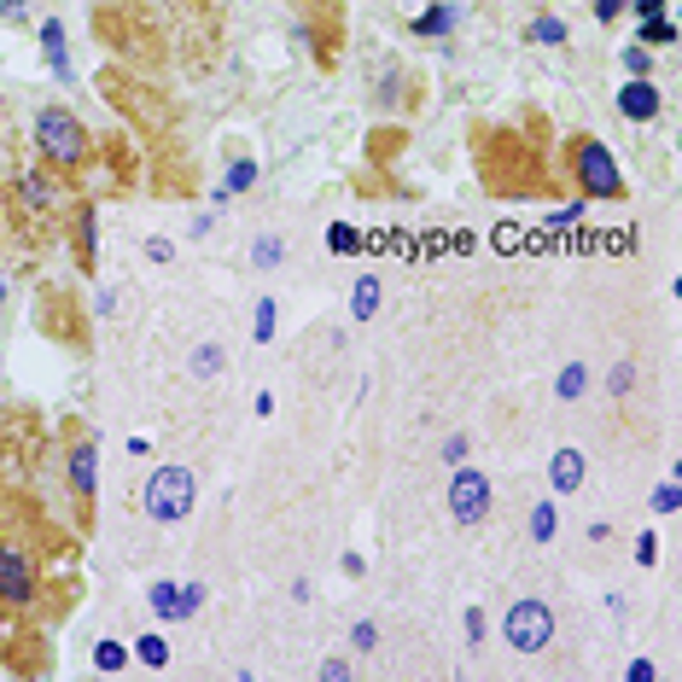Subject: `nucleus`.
<instances>
[{"mask_svg": "<svg viewBox=\"0 0 682 682\" xmlns=\"http://www.w3.org/2000/svg\"><path fill=\"white\" fill-rule=\"evenodd\" d=\"M566 169H572V181H577L584 199H624L619 164H612V152L595 141V134H572L566 141Z\"/></svg>", "mask_w": 682, "mask_h": 682, "instance_id": "f03ea898", "label": "nucleus"}, {"mask_svg": "<svg viewBox=\"0 0 682 682\" xmlns=\"http://www.w3.org/2000/svg\"><path fill=\"white\" fill-rule=\"evenodd\" d=\"M36 152L53 169H82V164H88V152H94V141H88V129H82L76 111L41 106L36 111Z\"/></svg>", "mask_w": 682, "mask_h": 682, "instance_id": "f257e3e1", "label": "nucleus"}, {"mask_svg": "<svg viewBox=\"0 0 682 682\" xmlns=\"http://www.w3.org/2000/svg\"><path fill=\"white\" fill-rule=\"evenodd\" d=\"M350 642H356V654H368V647L380 642V630H373V624H356V630H350Z\"/></svg>", "mask_w": 682, "mask_h": 682, "instance_id": "bb28decb", "label": "nucleus"}, {"mask_svg": "<svg viewBox=\"0 0 682 682\" xmlns=\"http://www.w3.org/2000/svg\"><path fill=\"white\" fill-rule=\"evenodd\" d=\"M275 321H280V310H275V298H263V303H258V327H251V333H258V338H263V345H268V338H275Z\"/></svg>", "mask_w": 682, "mask_h": 682, "instance_id": "aec40b11", "label": "nucleus"}, {"mask_svg": "<svg viewBox=\"0 0 682 682\" xmlns=\"http://www.w3.org/2000/svg\"><path fill=\"white\" fill-rule=\"evenodd\" d=\"M554 531H560V514H554V502H537V507H531V537H537V542H549Z\"/></svg>", "mask_w": 682, "mask_h": 682, "instance_id": "f3484780", "label": "nucleus"}, {"mask_svg": "<svg viewBox=\"0 0 682 682\" xmlns=\"http://www.w3.org/2000/svg\"><path fill=\"white\" fill-rule=\"evenodd\" d=\"M0 19H7V24H24V19H29L24 0H0Z\"/></svg>", "mask_w": 682, "mask_h": 682, "instance_id": "7c9ffc66", "label": "nucleus"}, {"mask_svg": "<svg viewBox=\"0 0 682 682\" xmlns=\"http://www.w3.org/2000/svg\"><path fill=\"white\" fill-rule=\"evenodd\" d=\"M280 258H286V246H280V240H258V251H251V263H263V268H268V263H280Z\"/></svg>", "mask_w": 682, "mask_h": 682, "instance_id": "b1692460", "label": "nucleus"}, {"mask_svg": "<svg viewBox=\"0 0 682 682\" xmlns=\"http://www.w3.org/2000/svg\"><path fill=\"white\" fill-rule=\"evenodd\" d=\"M251 176H258L251 164H234V169H228V193H240V187H251Z\"/></svg>", "mask_w": 682, "mask_h": 682, "instance_id": "cd10ccee", "label": "nucleus"}, {"mask_svg": "<svg viewBox=\"0 0 682 682\" xmlns=\"http://www.w3.org/2000/svg\"><path fill=\"white\" fill-rule=\"evenodd\" d=\"M502 642L514 647V654H542V647L554 642V612H549V601H514V607H507Z\"/></svg>", "mask_w": 682, "mask_h": 682, "instance_id": "39448f33", "label": "nucleus"}, {"mask_svg": "<svg viewBox=\"0 0 682 682\" xmlns=\"http://www.w3.org/2000/svg\"><path fill=\"white\" fill-rule=\"evenodd\" d=\"M146 258H152V263H169V258H176V246H169V240H152Z\"/></svg>", "mask_w": 682, "mask_h": 682, "instance_id": "473e14b6", "label": "nucleus"}, {"mask_svg": "<svg viewBox=\"0 0 682 682\" xmlns=\"http://www.w3.org/2000/svg\"><path fill=\"white\" fill-rule=\"evenodd\" d=\"M612 391H619V397H624V391L630 385H636V368H630V362H619V368H612V380H607Z\"/></svg>", "mask_w": 682, "mask_h": 682, "instance_id": "393cba45", "label": "nucleus"}, {"mask_svg": "<svg viewBox=\"0 0 682 682\" xmlns=\"http://www.w3.org/2000/svg\"><path fill=\"white\" fill-rule=\"evenodd\" d=\"M64 484H71V502H76V519L82 531L94 525V484H99V450L88 432H71L64 438Z\"/></svg>", "mask_w": 682, "mask_h": 682, "instance_id": "20e7f679", "label": "nucleus"}, {"mask_svg": "<svg viewBox=\"0 0 682 682\" xmlns=\"http://www.w3.org/2000/svg\"><path fill=\"white\" fill-rule=\"evenodd\" d=\"M19 199L36 204V211H53L59 193H53V181H47V176H24V181H19Z\"/></svg>", "mask_w": 682, "mask_h": 682, "instance_id": "ddd939ff", "label": "nucleus"}, {"mask_svg": "<svg viewBox=\"0 0 682 682\" xmlns=\"http://www.w3.org/2000/svg\"><path fill=\"white\" fill-rule=\"evenodd\" d=\"M216 368H222V345H204V350L193 356V373H199V380H211Z\"/></svg>", "mask_w": 682, "mask_h": 682, "instance_id": "412c9836", "label": "nucleus"}, {"mask_svg": "<svg viewBox=\"0 0 682 682\" xmlns=\"http://www.w3.org/2000/svg\"><path fill=\"white\" fill-rule=\"evenodd\" d=\"M467 642H484V612L467 607Z\"/></svg>", "mask_w": 682, "mask_h": 682, "instance_id": "c756f323", "label": "nucleus"}, {"mask_svg": "<svg viewBox=\"0 0 682 682\" xmlns=\"http://www.w3.org/2000/svg\"><path fill=\"white\" fill-rule=\"evenodd\" d=\"M619 12H630V0H595V19H601V24H612Z\"/></svg>", "mask_w": 682, "mask_h": 682, "instance_id": "a878e982", "label": "nucleus"}, {"mask_svg": "<svg viewBox=\"0 0 682 682\" xmlns=\"http://www.w3.org/2000/svg\"><path fill=\"white\" fill-rule=\"evenodd\" d=\"M584 385H589V368H560V397H584Z\"/></svg>", "mask_w": 682, "mask_h": 682, "instance_id": "6ab92c4d", "label": "nucleus"}, {"mask_svg": "<svg viewBox=\"0 0 682 682\" xmlns=\"http://www.w3.org/2000/svg\"><path fill=\"white\" fill-rule=\"evenodd\" d=\"M41 53H47V64H53V76H71V53H64V24L59 19L41 24Z\"/></svg>", "mask_w": 682, "mask_h": 682, "instance_id": "9d476101", "label": "nucleus"}, {"mask_svg": "<svg viewBox=\"0 0 682 682\" xmlns=\"http://www.w3.org/2000/svg\"><path fill=\"white\" fill-rule=\"evenodd\" d=\"M193 496H199V484H193V467H152V479H146V514L158 519V525H181L187 514H193Z\"/></svg>", "mask_w": 682, "mask_h": 682, "instance_id": "7ed1b4c3", "label": "nucleus"}, {"mask_svg": "<svg viewBox=\"0 0 682 682\" xmlns=\"http://www.w3.org/2000/svg\"><path fill=\"white\" fill-rule=\"evenodd\" d=\"M584 484V455L577 450H560L554 455V490H577Z\"/></svg>", "mask_w": 682, "mask_h": 682, "instance_id": "f8f14e48", "label": "nucleus"}, {"mask_svg": "<svg viewBox=\"0 0 682 682\" xmlns=\"http://www.w3.org/2000/svg\"><path fill=\"white\" fill-rule=\"evenodd\" d=\"M450 514L455 525H484L490 514V479L479 467H455V479H450Z\"/></svg>", "mask_w": 682, "mask_h": 682, "instance_id": "423d86ee", "label": "nucleus"}, {"mask_svg": "<svg viewBox=\"0 0 682 682\" xmlns=\"http://www.w3.org/2000/svg\"><path fill=\"white\" fill-rule=\"evenodd\" d=\"M531 41H542V47H566V24L560 19H531V29H525Z\"/></svg>", "mask_w": 682, "mask_h": 682, "instance_id": "dca6fc26", "label": "nucleus"}, {"mask_svg": "<svg viewBox=\"0 0 682 682\" xmlns=\"http://www.w3.org/2000/svg\"><path fill=\"white\" fill-rule=\"evenodd\" d=\"M624 64H630V76H647V64H654V59H647V47H630Z\"/></svg>", "mask_w": 682, "mask_h": 682, "instance_id": "c85d7f7f", "label": "nucleus"}, {"mask_svg": "<svg viewBox=\"0 0 682 682\" xmlns=\"http://www.w3.org/2000/svg\"><path fill=\"white\" fill-rule=\"evenodd\" d=\"M0 298H7V286H0Z\"/></svg>", "mask_w": 682, "mask_h": 682, "instance_id": "72a5a7b5", "label": "nucleus"}, {"mask_svg": "<svg viewBox=\"0 0 682 682\" xmlns=\"http://www.w3.org/2000/svg\"><path fill=\"white\" fill-rule=\"evenodd\" d=\"M619 111L630 117V123H654V117H659V88L647 76H630L619 88Z\"/></svg>", "mask_w": 682, "mask_h": 682, "instance_id": "1a4fd4ad", "label": "nucleus"}, {"mask_svg": "<svg viewBox=\"0 0 682 682\" xmlns=\"http://www.w3.org/2000/svg\"><path fill=\"white\" fill-rule=\"evenodd\" d=\"M76 263H82V275H94V204H82V216H76Z\"/></svg>", "mask_w": 682, "mask_h": 682, "instance_id": "9b49d317", "label": "nucleus"}, {"mask_svg": "<svg viewBox=\"0 0 682 682\" xmlns=\"http://www.w3.org/2000/svg\"><path fill=\"white\" fill-rule=\"evenodd\" d=\"M94 665H99V671H123V665H129V647H123V642H99V647H94Z\"/></svg>", "mask_w": 682, "mask_h": 682, "instance_id": "a211bd4d", "label": "nucleus"}, {"mask_svg": "<svg viewBox=\"0 0 682 682\" xmlns=\"http://www.w3.org/2000/svg\"><path fill=\"white\" fill-rule=\"evenodd\" d=\"M152 612H158V619L169 624V619H193L199 612V601H204V589L199 584H187V589H176V584H152Z\"/></svg>", "mask_w": 682, "mask_h": 682, "instance_id": "6e6552de", "label": "nucleus"}, {"mask_svg": "<svg viewBox=\"0 0 682 682\" xmlns=\"http://www.w3.org/2000/svg\"><path fill=\"white\" fill-rule=\"evenodd\" d=\"M450 29H455V7H450V0L432 7L426 19H415V36H450Z\"/></svg>", "mask_w": 682, "mask_h": 682, "instance_id": "4468645a", "label": "nucleus"}, {"mask_svg": "<svg viewBox=\"0 0 682 682\" xmlns=\"http://www.w3.org/2000/svg\"><path fill=\"white\" fill-rule=\"evenodd\" d=\"M0 601L7 607H29L36 601V560L12 542H0Z\"/></svg>", "mask_w": 682, "mask_h": 682, "instance_id": "0eeeda50", "label": "nucleus"}, {"mask_svg": "<svg viewBox=\"0 0 682 682\" xmlns=\"http://www.w3.org/2000/svg\"><path fill=\"white\" fill-rule=\"evenodd\" d=\"M134 654H141V659H146V665H152V671H158V665H164V659H169V647H164V642H158V636H141V647H134Z\"/></svg>", "mask_w": 682, "mask_h": 682, "instance_id": "4be33fe9", "label": "nucleus"}, {"mask_svg": "<svg viewBox=\"0 0 682 682\" xmlns=\"http://www.w3.org/2000/svg\"><path fill=\"white\" fill-rule=\"evenodd\" d=\"M373 310H380V280H356V292H350V315H356V321H368Z\"/></svg>", "mask_w": 682, "mask_h": 682, "instance_id": "2eb2a0df", "label": "nucleus"}, {"mask_svg": "<svg viewBox=\"0 0 682 682\" xmlns=\"http://www.w3.org/2000/svg\"><path fill=\"white\" fill-rule=\"evenodd\" d=\"M671 36H677V29L665 19H647V29H642V41H654V47H671Z\"/></svg>", "mask_w": 682, "mask_h": 682, "instance_id": "5701e85b", "label": "nucleus"}, {"mask_svg": "<svg viewBox=\"0 0 682 682\" xmlns=\"http://www.w3.org/2000/svg\"><path fill=\"white\" fill-rule=\"evenodd\" d=\"M443 462H450V467L467 462V438H450V443H443Z\"/></svg>", "mask_w": 682, "mask_h": 682, "instance_id": "2f4dec72", "label": "nucleus"}]
</instances>
